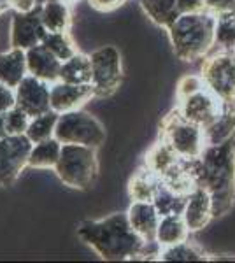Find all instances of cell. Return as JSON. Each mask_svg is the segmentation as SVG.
<instances>
[{
	"label": "cell",
	"mask_w": 235,
	"mask_h": 263,
	"mask_svg": "<svg viewBox=\"0 0 235 263\" xmlns=\"http://www.w3.org/2000/svg\"><path fill=\"white\" fill-rule=\"evenodd\" d=\"M191 171L196 186L211 195L214 218L228 214L235 203V135L206 146L198 158L191 160Z\"/></svg>",
	"instance_id": "cell-1"
},
{
	"label": "cell",
	"mask_w": 235,
	"mask_h": 263,
	"mask_svg": "<svg viewBox=\"0 0 235 263\" xmlns=\"http://www.w3.org/2000/svg\"><path fill=\"white\" fill-rule=\"evenodd\" d=\"M78 237L105 261L135 260L146 240L132 228L126 213L78 224Z\"/></svg>",
	"instance_id": "cell-2"
},
{
	"label": "cell",
	"mask_w": 235,
	"mask_h": 263,
	"mask_svg": "<svg viewBox=\"0 0 235 263\" xmlns=\"http://www.w3.org/2000/svg\"><path fill=\"white\" fill-rule=\"evenodd\" d=\"M167 32L179 60H202L216 46V14L206 9L183 12L167 27Z\"/></svg>",
	"instance_id": "cell-3"
},
{
	"label": "cell",
	"mask_w": 235,
	"mask_h": 263,
	"mask_svg": "<svg viewBox=\"0 0 235 263\" xmlns=\"http://www.w3.org/2000/svg\"><path fill=\"white\" fill-rule=\"evenodd\" d=\"M53 171L65 186L86 192L95 184L98 177L97 147L83 144H63L58 163Z\"/></svg>",
	"instance_id": "cell-4"
},
{
	"label": "cell",
	"mask_w": 235,
	"mask_h": 263,
	"mask_svg": "<svg viewBox=\"0 0 235 263\" xmlns=\"http://www.w3.org/2000/svg\"><path fill=\"white\" fill-rule=\"evenodd\" d=\"M160 139H164L181 158L186 160L198 158L207 146L204 128L183 116L177 105L161 118Z\"/></svg>",
	"instance_id": "cell-5"
},
{
	"label": "cell",
	"mask_w": 235,
	"mask_h": 263,
	"mask_svg": "<svg viewBox=\"0 0 235 263\" xmlns=\"http://www.w3.org/2000/svg\"><path fill=\"white\" fill-rule=\"evenodd\" d=\"M55 137L62 144H83L98 149L105 142V128L95 116L76 109L60 114Z\"/></svg>",
	"instance_id": "cell-6"
},
{
	"label": "cell",
	"mask_w": 235,
	"mask_h": 263,
	"mask_svg": "<svg viewBox=\"0 0 235 263\" xmlns=\"http://www.w3.org/2000/svg\"><path fill=\"white\" fill-rule=\"evenodd\" d=\"M207 90H211L223 102H235V51L218 49L204 57L200 65Z\"/></svg>",
	"instance_id": "cell-7"
},
{
	"label": "cell",
	"mask_w": 235,
	"mask_h": 263,
	"mask_svg": "<svg viewBox=\"0 0 235 263\" xmlns=\"http://www.w3.org/2000/svg\"><path fill=\"white\" fill-rule=\"evenodd\" d=\"M92 60V86L98 99H105L121 86L123 65L121 54L114 46H104L89 54Z\"/></svg>",
	"instance_id": "cell-8"
},
{
	"label": "cell",
	"mask_w": 235,
	"mask_h": 263,
	"mask_svg": "<svg viewBox=\"0 0 235 263\" xmlns=\"http://www.w3.org/2000/svg\"><path fill=\"white\" fill-rule=\"evenodd\" d=\"M33 142L27 135H6L0 139V188H9L28 167Z\"/></svg>",
	"instance_id": "cell-9"
},
{
	"label": "cell",
	"mask_w": 235,
	"mask_h": 263,
	"mask_svg": "<svg viewBox=\"0 0 235 263\" xmlns=\"http://www.w3.org/2000/svg\"><path fill=\"white\" fill-rule=\"evenodd\" d=\"M46 35H48V30L42 23L39 7L28 12H14L9 33L11 48L28 51L30 48L42 44Z\"/></svg>",
	"instance_id": "cell-10"
},
{
	"label": "cell",
	"mask_w": 235,
	"mask_h": 263,
	"mask_svg": "<svg viewBox=\"0 0 235 263\" xmlns=\"http://www.w3.org/2000/svg\"><path fill=\"white\" fill-rule=\"evenodd\" d=\"M14 90H16V105L23 109L30 118L41 116V114L51 111L49 83L28 74Z\"/></svg>",
	"instance_id": "cell-11"
},
{
	"label": "cell",
	"mask_w": 235,
	"mask_h": 263,
	"mask_svg": "<svg viewBox=\"0 0 235 263\" xmlns=\"http://www.w3.org/2000/svg\"><path fill=\"white\" fill-rule=\"evenodd\" d=\"M177 107L185 118L196 123L202 128H207L220 116L221 109H223V100L218 99L214 93L206 88V90L186 97V99L177 100Z\"/></svg>",
	"instance_id": "cell-12"
},
{
	"label": "cell",
	"mask_w": 235,
	"mask_h": 263,
	"mask_svg": "<svg viewBox=\"0 0 235 263\" xmlns=\"http://www.w3.org/2000/svg\"><path fill=\"white\" fill-rule=\"evenodd\" d=\"M92 99H95L92 84H70L60 79L51 84V109L58 114L81 109Z\"/></svg>",
	"instance_id": "cell-13"
},
{
	"label": "cell",
	"mask_w": 235,
	"mask_h": 263,
	"mask_svg": "<svg viewBox=\"0 0 235 263\" xmlns=\"http://www.w3.org/2000/svg\"><path fill=\"white\" fill-rule=\"evenodd\" d=\"M183 218L190 228V232H200L212 221V198L207 190L196 188L186 197V205L183 211Z\"/></svg>",
	"instance_id": "cell-14"
},
{
	"label": "cell",
	"mask_w": 235,
	"mask_h": 263,
	"mask_svg": "<svg viewBox=\"0 0 235 263\" xmlns=\"http://www.w3.org/2000/svg\"><path fill=\"white\" fill-rule=\"evenodd\" d=\"M27 53V69L28 74L37 79L53 84L60 79V69H62V60H58L46 46H35L30 48Z\"/></svg>",
	"instance_id": "cell-15"
},
{
	"label": "cell",
	"mask_w": 235,
	"mask_h": 263,
	"mask_svg": "<svg viewBox=\"0 0 235 263\" xmlns=\"http://www.w3.org/2000/svg\"><path fill=\"white\" fill-rule=\"evenodd\" d=\"M128 221L132 228L142 237L144 240L156 239V228L160 223V213L153 202H132L126 211Z\"/></svg>",
	"instance_id": "cell-16"
},
{
	"label": "cell",
	"mask_w": 235,
	"mask_h": 263,
	"mask_svg": "<svg viewBox=\"0 0 235 263\" xmlns=\"http://www.w3.org/2000/svg\"><path fill=\"white\" fill-rule=\"evenodd\" d=\"M27 76V53L23 49L11 48L6 53H0V81L16 88Z\"/></svg>",
	"instance_id": "cell-17"
},
{
	"label": "cell",
	"mask_w": 235,
	"mask_h": 263,
	"mask_svg": "<svg viewBox=\"0 0 235 263\" xmlns=\"http://www.w3.org/2000/svg\"><path fill=\"white\" fill-rule=\"evenodd\" d=\"M41 18L48 32H69L72 25L70 4L65 0H49L39 6Z\"/></svg>",
	"instance_id": "cell-18"
},
{
	"label": "cell",
	"mask_w": 235,
	"mask_h": 263,
	"mask_svg": "<svg viewBox=\"0 0 235 263\" xmlns=\"http://www.w3.org/2000/svg\"><path fill=\"white\" fill-rule=\"evenodd\" d=\"M207 146L221 144L235 135V102H223L220 116L207 128H204Z\"/></svg>",
	"instance_id": "cell-19"
},
{
	"label": "cell",
	"mask_w": 235,
	"mask_h": 263,
	"mask_svg": "<svg viewBox=\"0 0 235 263\" xmlns=\"http://www.w3.org/2000/svg\"><path fill=\"white\" fill-rule=\"evenodd\" d=\"M160 179L164 181V184L169 186L170 190H174V192L179 195H185V197H188V195L196 188L195 176H193V171H191V160H186V158L179 160V162L174 165V167H170Z\"/></svg>",
	"instance_id": "cell-20"
},
{
	"label": "cell",
	"mask_w": 235,
	"mask_h": 263,
	"mask_svg": "<svg viewBox=\"0 0 235 263\" xmlns=\"http://www.w3.org/2000/svg\"><path fill=\"white\" fill-rule=\"evenodd\" d=\"M179 160H181V156H179L164 139L158 137V141L149 147L146 156H144V167H148L149 171L155 172L158 177H161L170 167H174Z\"/></svg>",
	"instance_id": "cell-21"
},
{
	"label": "cell",
	"mask_w": 235,
	"mask_h": 263,
	"mask_svg": "<svg viewBox=\"0 0 235 263\" xmlns=\"http://www.w3.org/2000/svg\"><path fill=\"white\" fill-rule=\"evenodd\" d=\"M190 233L191 232L188 228L183 214L161 216L156 228V240L165 248V246H172L183 242V240H188Z\"/></svg>",
	"instance_id": "cell-22"
},
{
	"label": "cell",
	"mask_w": 235,
	"mask_h": 263,
	"mask_svg": "<svg viewBox=\"0 0 235 263\" xmlns=\"http://www.w3.org/2000/svg\"><path fill=\"white\" fill-rule=\"evenodd\" d=\"M158 184H160V177L148 167H144L130 177L128 195H130L132 202H153Z\"/></svg>",
	"instance_id": "cell-23"
},
{
	"label": "cell",
	"mask_w": 235,
	"mask_h": 263,
	"mask_svg": "<svg viewBox=\"0 0 235 263\" xmlns=\"http://www.w3.org/2000/svg\"><path fill=\"white\" fill-rule=\"evenodd\" d=\"M62 146L63 144L60 142L57 137H51V139H46V141L33 144L32 151H30V156H28V167L39 168V171L55 168L58 163L60 153H62Z\"/></svg>",
	"instance_id": "cell-24"
},
{
	"label": "cell",
	"mask_w": 235,
	"mask_h": 263,
	"mask_svg": "<svg viewBox=\"0 0 235 263\" xmlns=\"http://www.w3.org/2000/svg\"><path fill=\"white\" fill-rule=\"evenodd\" d=\"M60 81L70 84H92V60L89 54L76 53L74 57L62 63Z\"/></svg>",
	"instance_id": "cell-25"
},
{
	"label": "cell",
	"mask_w": 235,
	"mask_h": 263,
	"mask_svg": "<svg viewBox=\"0 0 235 263\" xmlns=\"http://www.w3.org/2000/svg\"><path fill=\"white\" fill-rule=\"evenodd\" d=\"M140 7L153 23L164 28L181 14L179 0H140Z\"/></svg>",
	"instance_id": "cell-26"
},
{
	"label": "cell",
	"mask_w": 235,
	"mask_h": 263,
	"mask_svg": "<svg viewBox=\"0 0 235 263\" xmlns=\"http://www.w3.org/2000/svg\"><path fill=\"white\" fill-rule=\"evenodd\" d=\"M204 260H209V254L198 244L190 242V240L165 246L160 254V261H204Z\"/></svg>",
	"instance_id": "cell-27"
},
{
	"label": "cell",
	"mask_w": 235,
	"mask_h": 263,
	"mask_svg": "<svg viewBox=\"0 0 235 263\" xmlns=\"http://www.w3.org/2000/svg\"><path fill=\"white\" fill-rule=\"evenodd\" d=\"M156 211L161 216H170V214H183L186 205V197L185 195H179L174 190H170L169 186L164 184V181L160 179V184L156 188L155 198H153Z\"/></svg>",
	"instance_id": "cell-28"
},
{
	"label": "cell",
	"mask_w": 235,
	"mask_h": 263,
	"mask_svg": "<svg viewBox=\"0 0 235 263\" xmlns=\"http://www.w3.org/2000/svg\"><path fill=\"white\" fill-rule=\"evenodd\" d=\"M60 114L57 111H48L41 116H35L30 120L28 130H27V137L32 141L33 144L46 141V139L55 137V128H57V123H58Z\"/></svg>",
	"instance_id": "cell-29"
},
{
	"label": "cell",
	"mask_w": 235,
	"mask_h": 263,
	"mask_svg": "<svg viewBox=\"0 0 235 263\" xmlns=\"http://www.w3.org/2000/svg\"><path fill=\"white\" fill-rule=\"evenodd\" d=\"M42 46H46L62 62L69 60L78 53V48L69 32H48V35L42 41Z\"/></svg>",
	"instance_id": "cell-30"
},
{
	"label": "cell",
	"mask_w": 235,
	"mask_h": 263,
	"mask_svg": "<svg viewBox=\"0 0 235 263\" xmlns=\"http://www.w3.org/2000/svg\"><path fill=\"white\" fill-rule=\"evenodd\" d=\"M218 49H235V12L225 11L216 14Z\"/></svg>",
	"instance_id": "cell-31"
},
{
	"label": "cell",
	"mask_w": 235,
	"mask_h": 263,
	"mask_svg": "<svg viewBox=\"0 0 235 263\" xmlns=\"http://www.w3.org/2000/svg\"><path fill=\"white\" fill-rule=\"evenodd\" d=\"M4 116H6L7 135H25L27 134L32 118H30L23 109L18 107V105H14V107L9 109L7 112H4Z\"/></svg>",
	"instance_id": "cell-32"
},
{
	"label": "cell",
	"mask_w": 235,
	"mask_h": 263,
	"mask_svg": "<svg viewBox=\"0 0 235 263\" xmlns=\"http://www.w3.org/2000/svg\"><path fill=\"white\" fill-rule=\"evenodd\" d=\"M206 88L207 86L200 74H185L177 83L176 97H177V100H183V99H186V97L193 95V93L206 90Z\"/></svg>",
	"instance_id": "cell-33"
},
{
	"label": "cell",
	"mask_w": 235,
	"mask_h": 263,
	"mask_svg": "<svg viewBox=\"0 0 235 263\" xmlns=\"http://www.w3.org/2000/svg\"><path fill=\"white\" fill-rule=\"evenodd\" d=\"M161 249H164V246L158 242L156 239H151V240H146V242L142 244V248H140V251L137 254V258L135 260H144V261H160V254H161Z\"/></svg>",
	"instance_id": "cell-34"
},
{
	"label": "cell",
	"mask_w": 235,
	"mask_h": 263,
	"mask_svg": "<svg viewBox=\"0 0 235 263\" xmlns=\"http://www.w3.org/2000/svg\"><path fill=\"white\" fill-rule=\"evenodd\" d=\"M16 105V90L0 81V112H7Z\"/></svg>",
	"instance_id": "cell-35"
},
{
	"label": "cell",
	"mask_w": 235,
	"mask_h": 263,
	"mask_svg": "<svg viewBox=\"0 0 235 263\" xmlns=\"http://www.w3.org/2000/svg\"><path fill=\"white\" fill-rule=\"evenodd\" d=\"M233 7H235V0H204V9L214 12V14L232 11Z\"/></svg>",
	"instance_id": "cell-36"
},
{
	"label": "cell",
	"mask_w": 235,
	"mask_h": 263,
	"mask_svg": "<svg viewBox=\"0 0 235 263\" xmlns=\"http://www.w3.org/2000/svg\"><path fill=\"white\" fill-rule=\"evenodd\" d=\"M88 4L95 11L111 12V11L119 9V7H121L123 4H126V0H88Z\"/></svg>",
	"instance_id": "cell-37"
},
{
	"label": "cell",
	"mask_w": 235,
	"mask_h": 263,
	"mask_svg": "<svg viewBox=\"0 0 235 263\" xmlns=\"http://www.w3.org/2000/svg\"><path fill=\"white\" fill-rule=\"evenodd\" d=\"M11 9H14V12H28L33 11L37 6V0H9Z\"/></svg>",
	"instance_id": "cell-38"
},
{
	"label": "cell",
	"mask_w": 235,
	"mask_h": 263,
	"mask_svg": "<svg viewBox=\"0 0 235 263\" xmlns=\"http://www.w3.org/2000/svg\"><path fill=\"white\" fill-rule=\"evenodd\" d=\"M204 9V0H179V11L183 12H193Z\"/></svg>",
	"instance_id": "cell-39"
},
{
	"label": "cell",
	"mask_w": 235,
	"mask_h": 263,
	"mask_svg": "<svg viewBox=\"0 0 235 263\" xmlns=\"http://www.w3.org/2000/svg\"><path fill=\"white\" fill-rule=\"evenodd\" d=\"M7 135V130H6V116L4 112H0V139L6 137Z\"/></svg>",
	"instance_id": "cell-40"
},
{
	"label": "cell",
	"mask_w": 235,
	"mask_h": 263,
	"mask_svg": "<svg viewBox=\"0 0 235 263\" xmlns=\"http://www.w3.org/2000/svg\"><path fill=\"white\" fill-rule=\"evenodd\" d=\"M11 9V4L9 0H0V16L4 14V12H7Z\"/></svg>",
	"instance_id": "cell-41"
},
{
	"label": "cell",
	"mask_w": 235,
	"mask_h": 263,
	"mask_svg": "<svg viewBox=\"0 0 235 263\" xmlns=\"http://www.w3.org/2000/svg\"><path fill=\"white\" fill-rule=\"evenodd\" d=\"M46 2H49V0H37V6H42V4H46Z\"/></svg>",
	"instance_id": "cell-42"
},
{
	"label": "cell",
	"mask_w": 235,
	"mask_h": 263,
	"mask_svg": "<svg viewBox=\"0 0 235 263\" xmlns=\"http://www.w3.org/2000/svg\"><path fill=\"white\" fill-rule=\"evenodd\" d=\"M232 11H233V12H235V7H233V9H232Z\"/></svg>",
	"instance_id": "cell-43"
},
{
	"label": "cell",
	"mask_w": 235,
	"mask_h": 263,
	"mask_svg": "<svg viewBox=\"0 0 235 263\" xmlns=\"http://www.w3.org/2000/svg\"><path fill=\"white\" fill-rule=\"evenodd\" d=\"M233 51H235V49H233Z\"/></svg>",
	"instance_id": "cell-44"
}]
</instances>
